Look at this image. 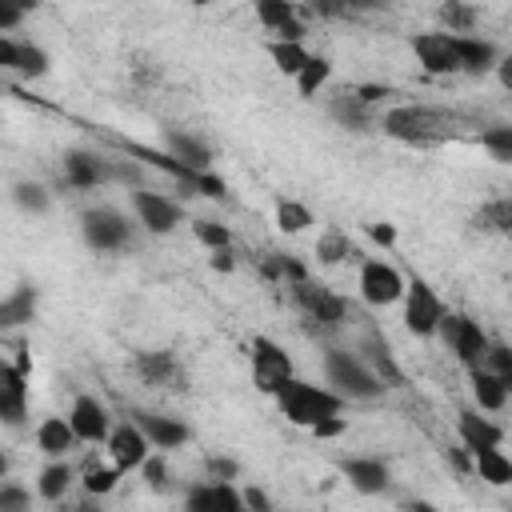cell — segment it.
Wrapping results in <instances>:
<instances>
[{
    "label": "cell",
    "mask_w": 512,
    "mask_h": 512,
    "mask_svg": "<svg viewBox=\"0 0 512 512\" xmlns=\"http://www.w3.org/2000/svg\"><path fill=\"white\" fill-rule=\"evenodd\" d=\"M464 124H468L464 112L440 108V104H396L380 116L384 136H392L408 148H440V144L456 140Z\"/></svg>",
    "instance_id": "cell-1"
},
{
    "label": "cell",
    "mask_w": 512,
    "mask_h": 512,
    "mask_svg": "<svg viewBox=\"0 0 512 512\" xmlns=\"http://www.w3.org/2000/svg\"><path fill=\"white\" fill-rule=\"evenodd\" d=\"M276 408H280V416L284 420H292V424H300V428H312L316 420H324V416H340L344 412V396H336L332 388H324V384H308V380H288L276 396Z\"/></svg>",
    "instance_id": "cell-2"
},
{
    "label": "cell",
    "mask_w": 512,
    "mask_h": 512,
    "mask_svg": "<svg viewBox=\"0 0 512 512\" xmlns=\"http://www.w3.org/2000/svg\"><path fill=\"white\" fill-rule=\"evenodd\" d=\"M324 380L344 400H376L384 392L380 380L356 360V352H344V348H324Z\"/></svg>",
    "instance_id": "cell-3"
},
{
    "label": "cell",
    "mask_w": 512,
    "mask_h": 512,
    "mask_svg": "<svg viewBox=\"0 0 512 512\" xmlns=\"http://www.w3.org/2000/svg\"><path fill=\"white\" fill-rule=\"evenodd\" d=\"M436 336L444 340V348H448L464 368H480L484 348L492 344V340H488V332H484L472 316H464V312H448V308H444V316H440Z\"/></svg>",
    "instance_id": "cell-4"
},
{
    "label": "cell",
    "mask_w": 512,
    "mask_h": 512,
    "mask_svg": "<svg viewBox=\"0 0 512 512\" xmlns=\"http://www.w3.org/2000/svg\"><path fill=\"white\" fill-rule=\"evenodd\" d=\"M292 300H296V308L304 312V320H308L312 328H340V324L348 320V300L336 296L332 288L316 284V280L292 284Z\"/></svg>",
    "instance_id": "cell-5"
},
{
    "label": "cell",
    "mask_w": 512,
    "mask_h": 512,
    "mask_svg": "<svg viewBox=\"0 0 512 512\" xmlns=\"http://www.w3.org/2000/svg\"><path fill=\"white\" fill-rule=\"evenodd\" d=\"M404 328L412 332V336H436V328H440V316H444V300L436 296V288L424 280V276H412L408 284H404Z\"/></svg>",
    "instance_id": "cell-6"
},
{
    "label": "cell",
    "mask_w": 512,
    "mask_h": 512,
    "mask_svg": "<svg viewBox=\"0 0 512 512\" xmlns=\"http://www.w3.org/2000/svg\"><path fill=\"white\" fill-rule=\"evenodd\" d=\"M252 384L264 396H276L296 372H292V356L272 340V336H252Z\"/></svg>",
    "instance_id": "cell-7"
},
{
    "label": "cell",
    "mask_w": 512,
    "mask_h": 512,
    "mask_svg": "<svg viewBox=\"0 0 512 512\" xmlns=\"http://www.w3.org/2000/svg\"><path fill=\"white\" fill-rule=\"evenodd\" d=\"M80 236L88 248L96 252H124L132 244V228L128 216H120L116 208H88L80 216Z\"/></svg>",
    "instance_id": "cell-8"
},
{
    "label": "cell",
    "mask_w": 512,
    "mask_h": 512,
    "mask_svg": "<svg viewBox=\"0 0 512 512\" xmlns=\"http://www.w3.org/2000/svg\"><path fill=\"white\" fill-rule=\"evenodd\" d=\"M356 360L380 380V388H400V384H404V368L396 364L392 344L384 340L380 328H368V332L360 336V344H356Z\"/></svg>",
    "instance_id": "cell-9"
},
{
    "label": "cell",
    "mask_w": 512,
    "mask_h": 512,
    "mask_svg": "<svg viewBox=\"0 0 512 512\" xmlns=\"http://www.w3.org/2000/svg\"><path fill=\"white\" fill-rule=\"evenodd\" d=\"M360 296H364V304H372V308L396 304V300L404 296V276H400V268H392V264H384V260H364V264H360Z\"/></svg>",
    "instance_id": "cell-10"
},
{
    "label": "cell",
    "mask_w": 512,
    "mask_h": 512,
    "mask_svg": "<svg viewBox=\"0 0 512 512\" xmlns=\"http://www.w3.org/2000/svg\"><path fill=\"white\" fill-rule=\"evenodd\" d=\"M132 208H136V220H140L148 232H156V236L176 232V224L184 220V208H180L176 200H168L164 192H144V188H136V192H132Z\"/></svg>",
    "instance_id": "cell-11"
},
{
    "label": "cell",
    "mask_w": 512,
    "mask_h": 512,
    "mask_svg": "<svg viewBox=\"0 0 512 512\" xmlns=\"http://www.w3.org/2000/svg\"><path fill=\"white\" fill-rule=\"evenodd\" d=\"M28 416V368L0 360V424L20 428Z\"/></svg>",
    "instance_id": "cell-12"
},
{
    "label": "cell",
    "mask_w": 512,
    "mask_h": 512,
    "mask_svg": "<svg viewBox=\"0 0 512 512\" xmlns=\"http://www.w3.org/2000/svg\"><path fill=\"white\" fill-rule=\"evenodd\" d=\"M412 52H416V64L428 76H452V72H460L456 48H452V36L448 32H416L412 36Z\"/></svg>",
    "instance_id": "cell-13"
},
{
    "label": "cell",
    "mask_w": 512,
    "mask_h": 512,
    "mask_svg": "<svg viewBox=\"0 0 512 512\" xmlns=\"http://www.w3.org/2000/svg\"><path fill=\"white\" fill-rule=\"evenodd\" d=\"M68 428L76 436V444H104L112 424H108V408L96 396H76L72 412H68Z\"/></svg>",
    "instance_id": "cell-14"
},
{
    "label": "cell",
    "mask_w": 512,
    "mask_h": 512,
    "mask_svg": "<svg viewBox=\"0 0 512 512\" xmlns=\"http://www.w3.org/2000/svg\"><path fill=\"white\" fill-rule=\"evenodd\" d=\"M340 472H344V480H348L356 492H364V496H380V492H388V484H392V468H388L380 456H344V460H340Z\"/></svg>",
    "instance_id": "cell-15"
},
{
    "label": "cell",
    "mask_w": 512,
    "mask_h": 512,
    "mask_svg": "<svg viewBox=\"0 0 512 512\" xmlns=\"http://www.w3.org/2000/svg\"><path fill=\"white\" fill-rule=\"evenodd\" d=\"M256 20L268 32H276V40H288V44H300L308 32V24L300 20V4H288V0H260Z\"/></svg>",
    "instance_id": "cell-16"
},
{
    "label": "cell",
    "mask_w": 512,
    "mask_h": 512,
    "mask_svg": "<svg viewBox=\"0 0 512 512\" xmlns=\"http://www.w3.org/2000/svg\"><path fill=\"white\" fill-rule=\"evenodd\" d=\"M132 424L140 428V436L148 440V448H180L192 440V428L184 420H172V416H160V412H132Z\"/></svg>",
    "instance_id": "cell-17"
},
{
    "label": "cell",
    "mask_w": 512,
    "mask_h": 512,
    "mask_svg": "<svg viewBox=\"0 0 512 512\" xmlns=\"http://www.w3.org/2000/svg\"><path fill=\"white\" fill-rule=\"evenodd\" d=\"M164 156L192 172H208V164H212V148L184 128H164Z\"/></svg>",
    "instance_id": "cell-18"
},
{
    "label": "cell",
    "mask_w": 512,
    "mask_h": 512,
    "mask_svg": "<svg viewBox=\"0 0 512 512\" xmlns=\"http://www.w3.org/2000/svg\"><path fill=\"white\" fill-rule=\"evenodd\" d=\"M108 456H112V468H120V472H128V468H140L144 460H148V440L140 436V428L128 420V424H116L112 432H108Z\"/></svg>",
    "instance_id": "cell-19"
},
{
    "label": "cell",
    "mask_w": 512,
    "mask_h": 512,
    "mask_svg": "<svg viewBox=\"0 0 512 512\" xmlns=\"http://www.w3.org/2000/svg\"><path fill=\"white\" fill-rule=\"evenodd\" d=\"M64 180H68V188H80V192L96 188L108 180V160L88 152V148H68L64 152Z\"/></svg>",
    "instance_id": "cell-20"
},
{
    "label": "cell",
    "mask_w": 512,
    "mask_h": 512,
    "mask_svg": "<svg viewBox=\"0 0 512 512\" xmlns=\"http://www.w3.org/2000/svg\"><path fill=\"white\" fill-rule=\"evenodd\" d=\"M36 304H40V288L20 280L4 300H0V332H12V328H24L36 320Z\"/></svg>",
    "instance_id": "cell-21"
},
{
    "label": "cell",
    "mask_w": 512,
    "mask_h": 512,
    "mask_svg": "<svg viewBox=\"0 0 512 512\" xmlns=\"http://www.w3.org/2000/svg\"><path fill=\"white\" fill-rule=\"evenodd\" d=\"M452 48H456V64L460 72L468 76H484L500 64V48L492 40H480V36H452Z\"/></svg>",
    "instance_id": "cell-22"
},
{
    "label": "cell",
    "mask_w": 512,
    "mask_h": 512,
    "mask_svg": "<svg viewBox=\"0 0 512 512\" xmlns=\"http://www.w3.org/2000/svg\"><path fill=\"white\" fill-rule=\"evenodd\" d=\"M456 432H460V444L468 452H476V448H500V440H504V428L492 424L488 416L472 412V408H460L456 412Z\"/></svg>",
    "instance_id": "cell-23"
},
{
    "label": "cell",
    "mask_w": 512,
    "mask_h": 512,
    "mask_svg": "<svg viewBox=\"0 0 512 512\" xmlns=\"http://www.w3.org/2000/svg\"><path fill=\"white\" fill-rule=\"evenodd\" d=\"M132 368H136V376H140L144 384H152V388H160V384L180 388V364H176L172 352H136Z\"/></svg>",
    "instance_id": "cell-24"
},
{
    "label": "cell",
    "mask_w": 512,
    "mask_h": 512,
    "mask_svg": "<svg viewBox=\"0 0 512 512\" xmlns=\"http://www.w3.org/2000/svg\"><path fill=\"white\" fill-rule=\"evenodd\" d=\"M36 448H40L44 456H52V460H64V456L76 448V436H72L68 420H64V416H44V420L36 424Z\"/></svg>",
    "instance_id": "cell-25"
},
{
    "label": "cell",
    "mask_w": 512,
    "mask_h": 512,
    "mask_svg": "<svg viewBox=\"0 0 512 512\" xmlns=\"http://www.w3.org/2000/svg\"><path fill=\"white\" fill-rule=\"evenodd\" d=\"M328 112H332V120H336L340 128H348V132H368V128H372V108H364V104L352 96V88L336 92V96L328 100Z\"/></svg>",
    "instance_id": "cell-26"
},
{
    "label": "cell",
    "mask_w": 512,
    "mask_h": 512,
    "mask_svg": "<svg viewBox=\"0 0 512 512\" xmlns=\"http://www.w3.org/2000/svg\"><path fill=\"white\" fill-rule=\"evenodd\" d=\"M468 384H472V400L484 408V412H500L508 404V384L496 380L492 372L484 368H468Z\"/></svg>",
    "instance_id": "cell-27"
},
{
    "label": "cell",
    "mask_w": 512,
    "mask_h": 512,
    "mask_svg": "<svg viewBox=\"0 0 512 512\" xmlns=\"http://www.w3.org/2000/svg\"><path fill=\"white\" fill-rule=\"evenodd\" d=\"M468 456H472V468L480 472V480H488L492 488H508L512 484V460L500 448H476Z\"/></svg>",
    "instance_id": "cell-28"
},
{
    "label": "cell",
    "mask_w": 512,
    "mask_h": 512,
    "mask_svg": "<svg viewBox=\"0 0 512 512\" xmlns=\"http://www.w3.org/2000/svg\"><path fill=\"white\" fill-rule=\"evenodd\" d=\"M348 256H360L356 244L348 240V232H344L340 224H328V228L320 232V240H316V260L332 268V264H344Z\"/></svg>",
    "instance_id": "cell-29"
},
{
    "label": "cell",
    "mask_w": 512,
    "mask_h": 512,
    "mask_svg": "<svg viewBox=\"0 0 512 512\" xmlns=\"http://www.w3.org/2000/svg\"><path fill=\"white\" fill-rule=\"evenodd\" d=\"M72 488V468L64 464V460H52L44 472H40V480H36V496L40 500H48V504H56V500H64V492Z\"/></svg>",
    "instance_id": "cell-30"
},
{
    "label": "cell",
    "mask_w": 512,
    "mask_h": 512,
    "mask_svg": "<svg viewBox=\"0 0 512 512\" xmlns=\"http://www.w3.org/2000/svg\"><path fill=\"white\" fill-rule=\"evenodd\" d=\"M472 224L480 232H508L512 228V196H496V200L480 204V212L472 216Z\"/></svg>",
    "instance_id": "cell-31"
},
{
    "label": "cell",
    "mask_w": 512,
    "mask_h": 512,
    "mask_svg": "<svg viewBox=\"0 0 512 512\" xmlns=\"http://www.w3.org/2000/svg\"><path fill=\"white\" fill-rule=\"evenodd\" d=\"M436 16H440V24L448 28V36H468V32L476 28V8H472V4H460V0L440 4Z\"/></svg>",
    "instance_id": "cell-32"
},
{
    "label": "cell",
    "mask_w": 512,
    "mask_h": 512,
    "mask_svg": "<svg viewBox=\"0 0 512 512\" xmlns=\"http://www.w3.org/2000/svg\"><path fill=\"white\" fill-rule=\"evenodd\" d=\"M328 76H332V64H328V56H308V60H304V68H300L292 80H296L300 96H316V92L328 84Z\"/></svg>",
    "instance_id": "cell-33"
},
{
    "label": "cell",
    "mask_w": 512,
    "mask_h": 512,
    "mask_svg": "<svg viewBox=\"0 0 512 512\" xmlns=\"http://www.w3.org/2000/svg\"><path fill=\"white\" fill-rule=\"evenodd\" d=\"M268 56H272V64L284 72V76H296L300 68H304V60L312 56L304 44H288V40H272L268 44Z\"/></svg>",
    "instance_id": "cell-34"
},
{
    "label": "cell",
    "mask_w": 512,
    "mask_h": 512,
    "mask_svg": "<svg viewBox=\"0 0 512 512\" xmlns=\"http://www.w3.org/2000/svg\"><path fill=\"white\" fill-rule=\"evenodd\" d=\"M308 224H312V212H308L300 200H288V196L276 200V228H280V232L296 236V232H304Z\"/></svg>",
    "instance_id": "cell-35"
},
{
    "label": "cell",
    "mask_w": 512,
    "mask_h": 512,
    "mask_svg": "<svg viewBox=\"0 0 512 512\" xmlns=\"http://www.w3.org/2000/svg\"><path fill=\"white\" fill-rule=\"evenodd\" d=\"M12 200H16L24 212H48V204H52L48 188L36 184V180H16V184H12Z\"/></svg>",
    "instance_id": "cell-36"
},
{
    "label": "cell",
    "mask_w": 512,
    "mask_h": 512,
    "mask_svg": "<svg viewBox=\"0 0 512 512\" xmlns=\"http://www.w3.org/2000/svg\"><path fill=\"white\" fill-rule=\"evenodd\" d=\"M16 72H20V76H44V72H48V52H44L40 44L16 40Z\"/></svg>",
    "instance_id": "cell-37"
},
{
    "label": "cell",
    "mask_w": 512,
    "mask_h": 512,
    "mask_svg": "<svg viewBox=\"0 0 512 512\" xmlns=\"http://www.w3.org/2000/svg\"><path fill=\"white\" fill-rule=\"evenodd\" d=\"M480 144L492 152L496 164H512V128H508V124L484 128V132H480Z\"/></svg>",
    "instance_id": "cell-38"
},
{
    "label": "cell",
    "mask_w": 512,
    "mask_h": 512,
    "mask_svg": "<svg viewBox=\"0 0 512 512\" xmlns=\"http://www.w3.org/2000/svg\"><path fill=\"white\" fill-rule=\"evenodd\" d=\"M484 372H492L496 380H504L512 388V348L508 344H488L484 348V360H480Z\"/></svg>",
    "instance_id": "cell-39"
},
{
    "label": "cell",
    "mask_w": 512,
    "mask_h": 512,
    "mask_svg": "<svg viewBox=\"0 0 512 512\" xmlns=\"http://www.w3.org/2000/svg\"><path fill=\"white\" fill-rule=\"evenodd\" d=\"M192 232H196V240H200L208 252L232 248V232H228L224 224H216V220H196V224H192Z\"/></svg>",
    "instance_id": "cell-40"
},
{
    "label": "cell",
    "mask_w": 512,
    "mask_h": 512,
    "mask_svg": "<svg viewBox=\"0 0 512 512\" xmlns=\"http://www.w3.org/2000/svg\"><path fill=\"white\" fill-rule=\"evenodd\" d=\"M140 472H144V484L152 488V492H168L172 488V472H168V464H164V456L156 452H148V460L140 464Z\"/></svg>",
    "instance_id": "cell-41"
},
{
    "label": "cell",
    "mask_w": 512,
    "mask_h": 512,
    "mask_svg": "<svg viewBox=\"0 0 512 512\" xmlns=\"http://www.w3.org/2000/svg\"><path fill=\"white\" fill-rule=\"evenodd\" d=\"M120 476H124L120 468H100V464H96V468L84 472V492H88V496H108Z\"/></svg>",
    "instance_id": "cell-42"
},
{
    "label": "cell",
    "mask_w": 512,
    "mask_h": 512,
    "mask_svg": "<svg viewBox=\"0 0 512 512\" xmlns=\"http://www.w3.org/2000/svg\"><path fill=\"white\" fill-rule=\"evenodd\" d=\"M0 512H32V496H28V488L4 480V484H0Z\"/></svg>",
    "instance_id": "cell-43"
},
{
    "label": "cell",
    "mask_w": 512,
    "mask_h": 512,
    "mask_svg": "<svg viewBox=\"0 0 512 512\" xmlns=\"http://www.w3.org/2000/svg\"><path fill=\"white\" fill-rule=\"evenodd\" d=\"M212 512H244L240 488H232V484H212Z\"/></svg>",
    "instance_id": "cell-44"
},
{
    "label": "cell",
    "mask_w": 512,
    "mask_h": 512,
    "mask_svg": "<svg viewBox=\"0 0 512 512\" xmlns=\"http://www.w3.org/2000/svg\"><path fill=\"white\" fill-rule=\"evenodd\" d=\"M240 476V464L236 460H228V456H212L208 460V480L212 484H232Z\"/></svg>",
    "instance_id": "cell-45"
},
{
    "label": "cell",
    "mask_w": 512,
    "mask_h": 512,
    "mask_svg": "<svg viewBox=\"0 0 512 512\" xmlns=\"http://www.w3.org/2000/svg\"><path fill=\"white\" fill-rule=\"evenodd\" d=\"M24 12H28V4L0 0V36H4V32H12V28H20V24H24Z\"/></svg>",
    "instance_id": "cell-46"
},
{
    "label": "cell",
    "mask_w": 512,
    "mask_h": 512,
    "mask_svg": "<svg viewBox=\"0 0 512 512\" xmlns=\"http://www.w3.org/2000/svg\"><path fill=\"white\" fill-rule=\"evenodd\" d=\"M240 504H244V512H272V500H268V492H264V488H256V484L240 488Z\"/></svg>",
    "instance_id": "cell-47"
},
{
    "label": "cell",
    "mask_w": 512,
    "mask_h": 512,
    "mask_svg": "<svg viewBox=\"0 0 512 512\" xmlns=\"http://www.w3.org/2000/svg\"><path fill=\"white\" fill-rule=\"evenodd\" d=\"M344 428H348L344 416H324V420L312 424V436H316V440H336V436H344Z\"/></svg>",
    "instance_id": "cell-48"
},
{
    "label": "cell",
    "mask_w": 512,
    "mask_h": 512,
    "mask_svg": "<svg viewBox=\"0 0 512 512\" xmlns=\"http://www.w3.org/2000/svg\"><path fill=\"white\" fill-rule=\"evenodd\" d=\"M368 236H372L376 244H384V248H392V244H396V228H392V224H384V220H380V224H368Z\"/></svg>",
    "instance_id": "cell-49"
},
{
    "label": "cell",
    "mask_w": 512,
    "mask_h": 512,
    "mask_svg": "<svg viewBox=\"0 0 512 512\" xmlns=\"http://www.w3.org/2000/svg\"><path fill=\"white\" fill-rule=\"evenodd\" d=\"M216 272H232L236 268V256H232V248H220V252H212V260H208Z\"/></svg>",
    "instance_id": "cell-50"
},
{
    "label": "cell",
    "mask_w": 512,
    "mask_h": 512,
    "mask_svg": "<svg viewBox=\"0 0 512 512\" xmlns=\"http://www.w3.org/2000/svg\"><path fill=\"white\" fill-rule=\"evenodd\" d=\"M0 68L16 72V40H8V36H0Z\"/></svg>",
    "instance_id": "cell-51"
},
{
    "label": "cell",
    "mask_w": 512,
    "mask_h": 512,
    "mask_svg": "<svg viewBox=\"0 0 512 512\" xmlns=\"http://www.w3.org/2000/svg\"><path fill=\"white\" fill-rule=\"evenodd\" d=\"M404 512H436L428 500H412V504H404Z\"/></svg>",
    "instance_id": "cell-52"
},
{
    "label": "cell",
    "mask_w": 512,
    "mask_h": 512,
    "mask_svg": "<svg viewBox=\"0 0 512 512\" xmlns=\"http://www.w3.org/2000/svg\"><path fill=\"white\" fill-rule=\"evenodd\" d=\"M72 512H100V508H96V504H92V496H88V500H84V504H76Z\"/></svg>",
    "instance_id": "cell-53"
},
{
    "label": "cell",
    "mask_w": 512,
    "mask_h": 512,
    "mask_svg": "<svg viewBox=\"0 0 512 512\" xmlns=\"http://www.w3.org/2000/svg\"><path fill=\"white\" fill-rule=\"evenodd\" d=\"M4 472H8V456L0 452V480H4Z\"/></svg>",
    "instance_id": "cell-54"
}]
</instances>
